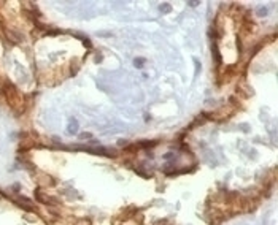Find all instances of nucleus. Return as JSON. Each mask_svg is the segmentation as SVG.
<instances>
[{
    "mask_svg": "<svg viewBox=\"0 0 278 225\" xmlns=\"http://www.w3.org/2000/svg\"><path fill=\"white\" fill-rule=\"evenodd\" d=\"M89 136H91V135H88V133H83V135H81V138L84 140V138H89Z\"/></svg>",
    "mask_w": 278,
    "mask_h": 225,
    "instance_id": "nucleus-6",
    "label": "nucleus"
},
{
    "mask_svg": "<svg viewBox=\"0 0 278 225\" xmlns=\"http://www.w3.org/2000/svg\"><path fill=\"white\" fill-rule=\"evenodd\" d=\"M143 65V59H135V67H142Z\"/></svg>",
    "mask_w": 278,
    "mask_h": 225,
    "instance_id": "nucleus-4",
    "label": "nucleus"
},
{
    "mask_svg": "<svg viewBox=\"0 0 278 225\" xmlns=\"http://www.w3.org/2000/svg\"><path fill=\"white\" fill-rule=\"evenodd\" d=\"M35 197L40 200V201H43V203H46V205H57V201H54V198H49L48 195H45L43 192H35Z\"/></svg>",
    "mask_w": 278,
    "mask_h": 225,
    "instance_id": "nucleus-1",
    "label": "nucleus"
},
{
    "mask_svg": "<svg viewBox=\"0 0 278 225\" xmlns=\"http://www.w3.org/2000/svg\"><path fill=\"white\" fill-rule=\"evenodd\" d=\"M76 128H78V124L72 122V124H70V127H68V132H70V133H75V132H76Z\"/></svg>",
    "mask_w": 278,
    "mask_h": 225,
    "instance_id": "nucleus-3",
    "label": "nucleus"
},
{
    "mask_svg": "<svg viewBox=\"0 0 278 225\" xmlns=\"http://www.w3.org/2000/svg\"><path fill=\"white\" fill-rule=\"evenodd\" d=\"M7 35H18L16 32H11V30H7ZM13 43H19V41L22 40V36H10Z\"/></svg>",
    "mask_w": 278,
    "mask_h": 225,
    "instance_id": "nucleus-2",
    "label": "nucleus"
},
{
    "mask_svg": "<svg viewBox=\"0 0 278 225\" xmlns=\"http://www.w3.org/2000/svg\"><path fill=\"white\" fill-rule=\"evenodd\" d=\"M266 13H267V11H266V8H261V11H259V15H261V16H264V15H266Z\"/></svg>",
    "mask_w": 278,
    "mask_h": 225,
    "instance_id": "nucleus-5",
    "label": "nucleus"
}]
</instances>
